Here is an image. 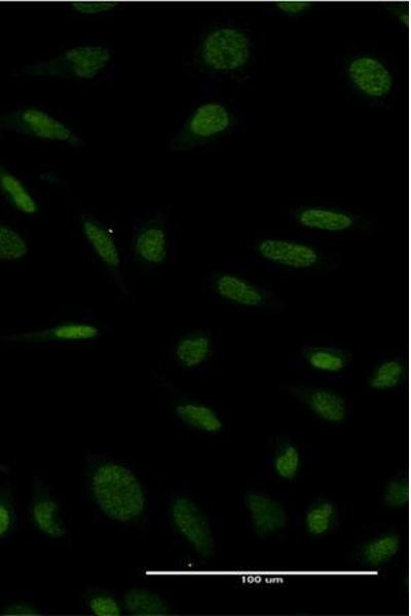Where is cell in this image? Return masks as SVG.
<instances>
[{
  "instance_id": "6da1fadb",
  "label": "cell",
  "mask_w": 411,
  "mask_h": 616,
  "mask_svg": "<svg viewBox=\"0 0 411 616\" xmlns=\"http://www.w3.org/2000/svg\"><path fill=\"white\" fill-rule=\"evenodd\" d=\"M90 489L96 505L111 520L137 522L146 509V497L134 473L111 460H100L90 473Z\"/></svg>"
},
{
  "instance_id": "7a4b0ae2",
  "label": "cell",
  "mask_w": 411,
  "mask_h": 616,
  "mask_svg": "<svg viewBox=\"0 0 411 616\" xmlns=\"http://www.w3.org/2000/svg\"><path fill=\"white\" fill-rule=\"evenodd\" d=\"M252 44L249 36L233 27L216 28L203 38L198 60L207 70L231 73L243 69L250 61Z\"/></svg>"
},
{
  "instance_id": "3957f363",
  "label": "cell",
  "mask_w": 411,
  "mask_h": 616,
  "mask_svg": "<svg viewBox=\"0 0 411 616\" xmlns=\"http://www.w3.org/2000/svg\"><path fill=\"white\" fill-rule=\"evenodd\" d=\"M111 53L103 46H82L67 50L59 56L36 62L23 68L32 77L54 79L93 80L110 62Z\"/></svg>"
},
{
  "instance_id": "277c9868",
  "label": "cell",
  "mask_w": 411,
  "mask_h": 616,
  "mask_svg": "<svg viewBox=\"0 0 411 616\" xmlns=\"http://www.w3.org/2000/svg\"><path fill=\"white\" fill-rule=\"evenodd\" d=\"M233 115L224 105L209 102L198 107L169 143L172 151L196 148L230 130Z\"/></svg>"
},
{
  "instance_id": "5b68a950",
  "label": "cell",
  "mask_w": 411,
  "mask_h": 616,
  "mask_svg": "<svg viewBox=\"0 0 411 616\" xmlns=\"http://www.w3.org/2000/svg\"><path fill=\"white\" fill-rule=\"evenodd\" d=\"M0 131H13L32 138L65 142L78 148L85 145L84 140L65 124L37 108L19 109L3 114L0 117Z\"/></svg>"
},
{
  "instance_id": "8992f818",
  "label": "cell",
  "mask_w": 411,
  "mask_h": 616,
  "mask_svg": "<svg viewBox=\"0 0 411 616\" xmlns=\"http://www.w3.org/2000/svg\"><path fill=\"white\" fill-rule=\"evenodd\" d=\"M170 516L178 533L204 558L215 554V541L209 520L188 497L172 500Z\"/></svg>"
},
{
  "instance_id": "52a82bcc",
  "label": "cell",
  "mask_w": 411,
  "mask_h": 616,
  "mask_svg": "<svg viewBox=\"0 0 411 616\" xmlns=\"http://www.w3.org/2000/svg\"><path fill=\"white\" fill-rule=\"evenodd\" d=\"M255 249L261 258L291 269H311L322 261L317 248L302 242L264 239L256 243Z\"/></svg>"
},
{
  "instance_id": "ba28073f",
  "label": "cell",
  "mask_w": 411,
  "mask_h": 616,
  "mask_svg": "<svg viewBox=\"0 0 411 616\" xmlns=\"http://www.w3.org/2000/svg\"><path fill=\"white\" fill-rule=\"evenodd\" d=\"M347 72L352 85L367 97L384 98L393 90V76L377 58L358 57L350 62Z\"/></svg>"
},
{
  "instance_id": "9c48e42d",
  "label": "cell",
  "mask_w": 411,
  "mask_h": 616,
  "mask_svg": "<svg viewBox=\"0 0 411 616\" xmlns=\"http://www.w3.org/2000/svg\"><path fill=\"white\" fill-rule=\"evenodd\" d=\"M30 518L37 530L51 538H62L67 529L57 499L39 478L34 479Z\"/></svg>"
},
{
  "instance_id": "30bf717a",
  "label": "cell",
  "mask_w": 411,
  "mask_h": 616,
  "mask_svg": "<svg viewBox=\"0 0 411 616\" xmlns=\"http://www.w3.org/2000/svg\"><path fill=\"white\" fill-rule=\"evenodd\" d=\"M245 506L249 512L252 527L260 537H267L283 530L288 523L285 508L271 496L250 491L245 495Z\"/></svg>"
},
{
  "instance_id": "8fae6325",
  "label": "cell",
  "mask_w": 411,
  "mask_h": 616,
  "mask_svg": "<svg viewBox=\"0 0 411 616\" xmlns=\"http://www.w3.org/2000/svg\"><path fill=\"white\" fill-rule=\"evenodd\" d=\"M293 395L301 400L317 417L338 425L347 418L348 407L342 395L322 388L296 387Z\"/></svg>"
},
{
  "instance_id": "7c38bea8",
  "label": "cell",
  "mask_w": 411,
  "mask_h": 616,
  "mask_svg": "<svg viewBox=\"0 0 411 616\" xmlns=\"http://www.w3.org/2000/svg\"><path fill=\"white\" fill-rule=\"evenodd\" d=\"M212 286L218 297L242 307L256 308L263 306L267 301L263 290L238 275L217 274Z\"/></svg>"
},
{
  "instance_id": "4fadbf2b",
  "label": "cell",
  "mask_w": 411,
  "mask_h": 616,
  "mask_svg": "<svg viewBox=\"0 0 411 616\" xmlns=\"http://www.w3.org/2000/svg\"><path fill=\"white\" fill-rule=\"evenodd\" d=\"M99 329L87 323H63L42 331L5 336L11 342L47 343L92 340L99 336Z\"/></svg>"
},
{
  "instance_id": "5bb4252c",
  "label": "cell",
  "mask_w": 411,
  "mask_h": 616,
  "mask_svg": "<svg viewBox=\"0 0 411 616\" xmlns=\"http://www.w3.org/2000/svg\"><path fill=\"white\" fill-rule=\"evenodd\" d=\"M294 219L303 227L327 231V233H345L356 225V219L352 214L323 207L298 209L294 214Z\"/></svg>"
},
{
  "instance_id": "9a60e30c",
  "label": "cell",
  "mask_w": 411,
  "mask_h": 616,
  "mask_svg": "<svg viewBox=\"0 0 411 616\" xmlns=\"http://www.w3.org/2000/svg\"><path fill=\"white\" fill-rule=\"evenodd\" d=\"M136 257L149 265L163 264L168 258V237L164 226L151 222L143 226L134 240Z\"/></svg>"
},
{
  "instance_id": "2e32d148",
  "label": "cell",
  "mask_w": 411,
  "mask_h": 616,
  "mask_svg": "<svg viewBox=\"0 0 411 616\" xmlns=\"http://www.w3.org/2000/svg\"><path fill=\"white\" fill-rule=\"evenodd\" d=\"M83 234L98 258L109 268L119 269L122 257L119 247L109 231L92 216L82 218Z\"/></svg>"
},
{
  "instance_id": "e0dca14e",
  "label": "cell",
  "mask_w": 411,
  "mask_h": 616,
  "mask_svg": "<svg viewBox=\"0 0 411 616\" xmlns=\"http://www.w3.org/2000/svg\"><path fill=\"white\" fill-rule=\"evenodd\" d=\"M213 342L209 334L194 332L178 339L174 355L178 364L185 369H196L211 357Z\"/></svg>"
},
{
  "instance_id": "ac0fdd59",
  "label": "cell",
  "mask_w": 411,
  "mask_h": 616,
  "mask_svg": "<svg viewBox=\"0 0 411 616\" xmlns=\"http://www.w3.org/2000/svg\"><path fill=\"white\" fill-rule=\"evenodd\" d=\"M176 417L194 430L217 434L223 429V422L211 407L197 402H182L175 407Z\"/></svg>"
},
{
  "instance_id": "d6986e66",
  "label": "cell",
  "mask_w": 411,
  "mask_h": 616,
  "mask_svg": "<svg viewBox=\"0 0 411 616\" xmlns=\"http://www.w3.org/2000/svg\"><path fill=\"white\" fill-rule=\"evenodd\" d=\"M307 364L314 370L324 373H340L351 362V354L338 348L328 346H310L304 350Z\"/></svg>"
},
{
  "instance_id": "ffe728a7",
  "label": "cell",
  "mask_w": 411,
  "mask_h": 616,
  "mask_svg": "<svg viewBox=\"0 0 411 616\" xmlns=\"http://www.w3.org/2000/svg\"><path fill=\"white\" fill-rule=\"evenodd\" d=\"M0 194L19 212L34 215L39 212V205L28 189L16 176L0 164Z\"/></svg>"
},
{
  "instance_id": "44dd1931",
  "label": "cell",
  "mask_w": 411,
  "mask_h": 616,
  "mask_svg": "<svg viewBox=\"0 0 411 616\" xmlns=\"http://www.w3.org/2000/svg\"><path fill=\"white\" fill-rule=\"evenodd\" d=\"M400 549V536L396 533H388L367 542L362 547L360 556L362 562L367 566L380 567L389 563Z\"/></svg>"
},
{
  "instance_id": "7402d4cb",
  "label": "cell",
  "mask_w": 411,
  "mask_h": 616,
  "mask_svg": "<svg viewBox=\"0 0 411 616\" xmlns=\"http://www.w3.org/2000/svg\"><path fill=\"white\" fill-rule=\"evenodd\" d=\"M125 609L133 615H168L171 608L158 594L141 588L131 589L124 596Z\"/></svg>"
},
{
  "instance_id": "603a6c76",
  "label": "cell",
  "mask_w": 411,
  "mask_h": 616,
  "mask_svg": "<svg viewBox=\"0 0 411 616\" xmlns=\"http://www.w3.org/2000/svg\"><path fill=\"white\" fill-rule=\"evenodd\" d=\"M405 375L406 367L401 359L386 360L372 371L368 387L373 391H391L403 383Z\"/></svg>"
},
{
  "instance_id": "cb8c5ba5",
  "label": "cell",
  "mask_w": 411,
  "mask_h": 616,
  "mask_svg": "<svg viewBox=\"0 0 411 616\" xmlns=\"http://www.w3.org/2000/svg\"><path fill=\"white\" fill-rule=\"evenodd\" d=\"M276 475L286 481L294 480L302 469V455L298 448L289 442L280 444L274 457Z\"/></svg>"
},
{
  "instance_id": "d4e9b609",
  "label": "cell",
  "mask_w": 411,
  "mask_h": 616,
  "mask_svg": "<svg viewBox=\"0 0 411 616\" xmlns=\"http://www.w3.org/2000/svg\"><path fill=\"white\" fill-rule=\"evenodd\" d=\"M336 516V508L327 500H322L313 505L305 516V527L313 536H322L328 533L333 527Z\"/></svg>"
},
{
  "instance_id": "484cf974",
  "label": "cell",
  "mask_w": 411,
  "mask_h": 616,
  "mask_svg": "<svg viewBox=\"0 0 411 616\" xmlns=\"http://www.w3.org/2000/svg\"><path fill=\"white\" fill-rule=\"evenodd\" d=\"M28 253L24 238L13 228L0 224V261H18Z\"/></svg>"
},
{
  "instance_id": "4316f807",
  "label": "cell",
  "mask_w": 411,
  "mask_h": 616,
  "mask_svg": "<svg viewBox=\"0 0 411 616\" xmlns=\"http://www.w3.org/2000/svg\"><path fill=\"white\" fill-rule=\"evenodd\" d=\"M17 514L12 488L9 485L0 487V541L15 528Z\"/></svg>"
},
{
  "instance_id": "83f0119b",
  "label": "cell",
  "mask_w": 411,
  "mask_h": 616,
  "mask_svg": "<svg viewBox=\"0 0 411 616\" xmlns=\"http://www.w3.org/2000/svg\"><path fill=\"white\" fill-rule=\"evenodd\" d=\"M409 502V484L407 479L400 477L392 480L386 486L384 503L392 509H402Z\"/></svg>"
},
{
  "instance_id": "f1b7e54d",
  "label": "cell",
  "mask_w": 411,
  "mask_h": 616,
  "mask_svg": "<svg viewBox=\"0 0 411 616\" xmlns=\"http://www.w3.org/2000/svg\"><path fill=\"white\" fill-rule=\"evenodd\" d=\"M87 603L90 610L98 616H119L122 614L119 601L107 593L96 592L88 597Z\"/></svg>"
},
{
  "instance_id": "f546056e",
  "label": "cell",
  "mask_w": 411,
  "mask_h": 616,
  "mask_svg": "<svg viewBox=\"0 0 411 616\" xmlns=\"http://www.w3.org/2000/svg\"><path fill=\"white\" fill-rule=\"evenodd\" d=\"M120 6L115 2H73L70 4L72 10L83 15H98L115 10Z\"/></svg>"
},
{
  "instance_id": "4dcf8cb0",
  "label": "cell",
  "mask_w": 411,
  "mask_h": 616,
  "mask_svg": "<svg viewBox=\"0 0 411 616\" xmlns=\"http://www.w3.org/2000/svg\"><path fill=\"white\" fill-rule=\"evenodd\" d=\"M0 613L4 615L34 616L40 615L41 611L33 604L19 602L6 606L2 611H0Z\"/></svg>"
},
{
  "instance_id": "1f68e13d",
  "label": "cell",
  "mask_w": 411,
  "mask_h": 616,
  "mask_svg": "<svg viewBox=\"0 0 411 616\" xmlns=\"http://www.w3.org/2000/svg\"><path fill=\"white\" fill-rule=\"evenodd\" d=\"M276 7L283 13L288 15H298L312 8L313 3L310 2H279Z\"/></svg>"
}]
</instances>
